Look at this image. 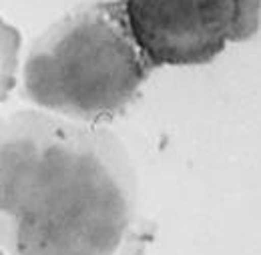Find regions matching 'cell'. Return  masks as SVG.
<instances>
[{
  "instance_id": "obj_1",
  "label": "cell",
  "mask_w": 261,
  "mask_h": 255,
  "mask_svg": "<svg viewBox=\"0 0 261 255\" xmlns=\"http://www.w3.org/2000/svg\"><path fill=\"white\" fill-rule=\"evenodd\" d=\"M117 135L22 111L2 127L0 217L8 255H115L135 209Z\"/></svg>"
},
{
  "instance_id": "obj_2",
  "label": "cell",
  "mask_w": 261,
  "mask_h": 255,
  "mask_svg": "<svg viewBox=\"0 0 261 255\" xmlns=\"http://www.w3.org/2000/svg\"><path fill=\"white\" fill-rule=\"evenodd\" d=\"M153 68L133 36L123 0L95 2L34 40L22 89L40 109L100 125L125 113Z\"/></svg>"
},
{
  "instance_id": "obj_3",
  "label": "cell",
  "mask_w": 261,
  "mask_h": 255,
  "mask_svg": "<svg viewBox=\"0 0 261 255\" xmlns=\"http://www.w3.org/2000/svg\"><path fill=\"white\" fill-rule=\"evenodd\" d=\"M133 36L151 64L211 63L229 42L251 38L261 0H123Z\"/></svg>"
}]
</instances>
